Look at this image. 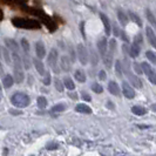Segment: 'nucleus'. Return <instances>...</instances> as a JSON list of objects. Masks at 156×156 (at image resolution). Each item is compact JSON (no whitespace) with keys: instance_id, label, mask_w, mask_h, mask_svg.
Wrapping results in <instances>:
<instances>
[{"instance_id":"79ce46f5","label":"nucleus","mask_w":156,"mask_h":156,"mask_svg":"<svg viewBox=\"0 0 156 156\" xmlns=\"http://www.w3.org/2000/svg\"><path fill=\"white\" fill-rule=\"evenodd\" d=\"M69 54H70V60L74 62L75 61V52H74V49H73V47H69Z\"/></svg>"},{"instance_id":"a19ab883","label":"nucleus","mask_w":156,"mask_h":156,"mask_svg":"<svg viewBox=\"0 0 156 156\" xmlns=\"http://www.w3.org/2000/svg\"><path fill=\"white\" fill-rule=\"evenodd\" d=\"M99 79L102 80V81H105V80L107 79V74H106L105 70H100V72H99Z\"/></svg>"},{"instance_id":"412c9836","label":"nucleus","mask_w":156,"mask_h":156,"mask_svg":"<svg viewBox=\"0 0 156 156\" xmlns=\"http://www.w3.org/2000/svg\"><path fill=\"white\" fill-rule=\"evenodd\" d=\"M75 110L79 112V113H83V114H90V113H92V108H89L87 105H83V103L78 105Z\"/></svg>"},{"instance_id":"603ef678","label":"nucleus","mask_w":156,"mask_h":156,"mask_svg":"<svg viewBox=\"0 0 156 156\" xmlns=\"http://www.w3.org/2000/svg\"><path fill=\"white\" fill-rule=\"evenodd\" d=\"M0 89H1V88H0Z\"/></svg>"},{"instance_id":"2f4dec72","label":"nucleus","mask_w":156,"mask_h":156,"mask_svg":"<svg viewBox=\"0 0 156 156\" xmlns=\"http://www.w3.org/2000/svg\"><path fill=\"white\" fill-rule=\"evenodd\" d=\"M37 102H38V107L39 108H45L47 106V100L46 98H44V96H39Z\"/></svg>"},{"instance_id":"9b49d317","label":"nucleus","mask_w":156,"mask_h":156,"mask_svg":"<svg viewBox=\"0 0 156 156\" xmlns=\"http://www.w3.org/2000/svg\"><path fill=\"white\" fill-rule=\"evenodd\" d=\"M146 34H147L149 44L154 47V48H156V34L155 32H154V30L151 27H147L146 28Z\"/></svg>"},{"instance_id":"39448f33","label":"nucleus","mask_w":156,"mask_h":156,"mask_svg":"<svg viewBox=\"0 0 156 156\" xmlns=\"http://www.w3.org/2000/svg\"><path fill=\"white\" fill-rule=\"evenodd\" d=\"M76 55H78L79 61L81 62V65H87L89 61V55H88V51L87 48L82 44H79L76 47Z\"/></svg>"},{"instance_id":"6ab92c4d","label":"nucleus","mask_w":156,"mask_h":156,"mask_svg":"<svg viewBox=\"0 0 156 156\" xmlns=\"http://www.w3.org/2000/svg\"><path fill=\"white\" fill-rule=\"evenodd\" d=\"M117 19H119V21H120V23L125 27V26H127V23H128V21H129V18H128V16L127 14H125L121 9H119L117 11Z\"/></svg>"},{"instance_id":"58836bf2","label":"nucleus","mask_w":156,"mask_h":156,"mask_svg":"<svg viewBox=\"0 0 156 156\" xmlns=\"http://www.w3.org/2000/svg\"><path fill=\"white\" fill-rule=\"evenodd\" d=\"M51 80H52V78H51V74H49V73H46V76L44 78L42 82H44V85L48 86V85H51Z\"/></svg>"},{"instance_id":"a18cd8bd","label":"nucleus","mask_w":156,"mask_h":156,"mask_svg":"<svg viewBox=\"0 0 156 156\" xmlns=\"http://www.w3.org/2000/svg\"><path fill=\"white\" fill-rule=\"evenodd\" d=\"M68 95H69V98H72L73 100H76V99H78V94L75 93V92H72V90H70Z\"/></svg>"},{"instance_id":"cd10ccee","label":"nucleus","mask_w":156,"mask_h":156,"mask_svg":"<svg viewBox=\"0 0 156 156\" xmlns=\"http://www.w3.org/2000/svg\"><path fill=\"white\" fill-rule=\"evenodd\" d=\"M146 56L148 58V60L150 61V62L156 65V53L155 52H153V51H147V52H146Z\"/></svg>"},{"instance_id":"5701e85b","label":"nucleus","mask_w":156,"mask_h":156,"mask_svg":"<svg viewBox=\"0 0 156 156\" xmlns=\"http://www.w3.org/2000/svg\"><path fill=\"white\" fill-rule=\"evenodd\" d=\"M63 85H65V87H66L67 89H69V90H74V89H75V85H74L73 80L70 78L63 79Z\"/></svg>"},{"instance_id":"3c124183","label":"nucleus","mask_w":156,"mask_h":156,"mask_svg":"<svg viewBox=\"0 0 156 156\" xmlns=\"http://www.w3.org/2000/svg\"><path fill=\"white\" fill-rule=\"evenodd\" d=\"M0 99H1V98H0Z\"/></svg>"},{"instance_id":"09e8293b","label":"nucleus","mask_w":156,"mask_h":156,"mask_svg":"<svg viewBox=\"0 0 156 156\" xmlns=\"http://www.w3.org/2000/svg\"><path fill=\"white\" fill-rule=\"evenodd\" d=\"M151 109L154 110V112H156V103H154V105L151 106Z\"/></svg>"},{"instance_id":"ddd939ff","label":"nucleus","mask_w":156,"mask_h":156,"mask_svg":"<svg viewBox=\"0 0 156 156\" xmlns=\"http://www.w3.org/2000/svg\"><path fill=\"white\" fill-rule=\"evenodd\" d=\"M70 66H72V60L68 56H61L60 59V67L63 72H69Z\"/></svg>"},{"instance_id":"c03bdc74","label":"nucleus","mask_w":156,"mask_h":156,"mask_svg":"<svg viewBox=\"0 0 156 156\" xmlns=\"http://www.w3.org/2000/svg\"><path fill=\"white\" fill-rule=\"evenodd\" d=\"M120 37H121V38H122V40H123V41H126V42H128V41H129V39L127 38V35L125 34V32H123V31H121V33H120Z\"/></svg>"},{"instance_id":"bb28decb","label":"nucleus","mask_w":156,"mask_h":156,"mask_svg":"<svg viewBox=\"0 0 156 156\" xmlns=\"http://www.w3.org/2000/svg\"><path fill=\"white\" fill-rule=\"evenodd\" d=\"M146 16H147V19H148L149 23H151L154 27H156V18H155V16L151 13V11L147 9V11H146Z\"/></svg>"},{"instance_id":"dca6fc26","label":"nucleus","mask_w":156,"mask_h":156,"mask_svg":"<svg viewBox=\"0 0 156 156\" xmlns=\"http://www.w3.org/2000/svg\"><path fill=\"white\" fill-rule=\"evenodd\" d=\"M5 44H6V47L8 49H11L12 52H19V47H18V44H16V40L5 39Z\"/></svg>"},{"instance_id":"9d476101","label":"nucleus","mask_w":156,"mask_h":156,"mask_svg":"<svg viewBox=\"0 0 156 156\" xmlns=\"http://www.w3.org/2000/svg\"><path fill=\"white\" fill-rule=\"evenodd\" d=\"M35 53H37V56L39 59L45 58V55H46V48H45V45H44L42 41H37V44H35Z\"/></svg>"},{"instance_id":"a878e982","label":"nucleus","mask_w":156,"mask_h":156,"mask_svg":"<svg viewBox=\"0 0 156 156\" xmlns=\"http://www.w3.org/2000/svg\"><path fill=\"white\" fill-rule=\"evenodd\" d=\"M102 59H103V62L106 65V67L110 68V67H112V61H113V54H112V53L106 54L105 56H102Z\"/></svg>"},{"instance_id":"f257e3e1","label":"nucleus","mask_w":156,"mask_h":156,"mask_svg":"<svg viewBox=\"0 0 156 156\" xmlns=\"http://www.w3.org/2000/svg\"><path fill=\"white\" fill-rule=\"evenodd\" d=\"M12 59H13V65H14V81L18 83H21L25 79V73L23 69V60L18 52H12Z\"/></svg>"},{"instance_id":"f8f14e48","label":"nucleus","mask_w":156,"mask_h":156,"mask_svg":"<svg viewBox=\"0 0 156 156\" xmlns=\"http://www.w3.org/2000/svg\"><path fill=\"white\" fill-rule=\"evenodd\" d=\"M122 92H123V95H125L127 99H133L134 96H135L134 89L129 86L127 82H123V83H122Z\"/></svg>"},{"instance_id":"c756f323","label":"nucleus","mask_w":156,"mask_h":156,"mask_svg":"<svg viewBox=\"0 0 156 156\" xmlns=\"http://www.w3.org/2000/svg\"><path fill=\"white\" fill-rule=\"evenodd\" d=\"M115 72H116V75L117 76H122V63L120 62V60H117L116 62H115Z\"/></svg>"},{"instance_id":"b1692460","label":"nucleus","mask_w":156,"mask_h":156,"mask_svg":"<svg viewBox=\"0 0 156 156\" xmlns=\"http://www.w3.org/2000/svg\"><path fill=\"white\" fill-rule=\"evenodd\" d=\"M1 52H2V56H4V59H5V61L7 65L12 62V58H11V54H9V51H8L7 47H5V48H2L1 49Z\"/></svg>"},{"instance_id":"2eb2a0df","label":"nucleus","mask_w":156,"mask_h":156,"mask_svg":"<svg viewBox=\"0 0 156 156\" xmlns=\"http://www.w3.org/2000/svg\"><path fill=\"white\" fill-rule=\"evenodd\" d=\"M108 90H109L110 94H113L115 96L120 95V87H119V85L115 81H110L109 83H108Z\"/></svg>"},{"instance_id":"f3484780","label":"nucleus","mask_w":156,"mask_h":156,"mask_svg":"<svg viewBox=\"0 0 156 156\" xmlns=\"http://www.w3.org/2000/svg\"><path fill=\"white\" fill-rule=\"evenodd\" d=\"M33 63H34L35 69L38 70V73L40 75H44L45 74V66H44L42 61L40 59H33Z\"/></svg>"},{"instance_id":"7ed1b4c3","label":"nucleus","mask_w":156,"mask_h":156,"mask_svg":"<svg viewBox=\"0 0 156 156\" xmlns=\"http://www.w3.org/2000/svg\"><path fill=\"white\" fill-rule=\"evenodd\" d=\"M58 58H59V53L55 48H52L49 54H48V58H47V62L49 65V67L54 70L55 73H60V69L58 67Z\"/></svg>"},{"instance_id":"ea45409f","label":"nucleus","mask_w":156,"mask_h":156,"mask_svg":"<svg viewBox=\"0 0 156 156\" xmlns=\"http://www.w3.org/2000/svg\"><path fill=\"white\" fill-rule=\"evenodd\" d=\"M142 41H143V39H142V34H141V33H139V34L135 37L134 42H135V44H137V45H141V44H142Z\"/></svg>"},{"instance_id":"f704fd0d","label":"nucleus","mask_w":156,"mask_h":156,"mask_svg":"<svg viewBox=\"0 0 156 156\" xmlns=\"http://www.w3.org/2000/svg\"><path fill=\"white\" fill-rule=\"evenodd\" d=\"M54 86L59 92H63V82L59 79H54Z\"/></svg>"},{"instance_id":"a211bd4d","label":"nucleus","mask_w":156,"mask_h":156,"mask_svg":"<svg viewBox=\"0 0 156 156\" xmlns=\"http://www.w3.org/2000/svg\"><path fill=\"white\" fill-rule=\"evenodd\" d=\"M128 18H129V20H132L133 23H135L139 27H142V20H141V18L136 13H134V12H132V11H129L128 12Z\"/></svg>"},{"instance_id":"37998d69","label":"nucleus","mask_w":156,"mask_h":156,"mask_svg":"<svg viewBox=\"0 0 156 156\" xmlns=\"http://www.w3.org/2000/svg\"><path fill=\"white\" fill-rule=\"evenodd\" d=\"M112 32L114 33V35H115V37H120V33H121V31H119V28H117L116 25H114V27H113Z\"/></svg>"},{"instance_id":"72a5a7b5","label":"nucleus","mask_w":156,"mask_h":156,"mask_svg":"<svg viewBox=\"0 0 156 156\" xmlns=\"http://www.w3.org/2000/svg\"><path fill=\"white\" fill-rule=\"evenodd\" d=\"M92 90H93L94 93H96V94H100V93H102L103 92V88H102V86L101 85H99V83H93L92 85Z\"/></svg>"},{"instance_id":"de8ad7c7","label":"nucleus","mask_w":156,"mask_h":156,"mask_svg":"<svg viewBox=\"0 0 156 156\" xmlns=\"http://www.w3.org/2000/svg\"><path fill=\"white\" fill-rule=\"evenodd\" d=\"M9 113L11 114H13V115H19V114H21V112H19V110H9Z\"/></svg>"},{"instance_id":"1a4fd4ad","label":"nucleus","mask_w":156,"mask_h":156,"mask_svg":"<svg viewBox=\"0 0 156 156\" xmlns=\"http://www.w3.org/2000/svg\"><path fill=\"white\" fill-rule=\"evenodd\" d=\"M99 16H100V19H101L103 26H105V32H106V35H110V33H112V26H110L109 18L106 16L105 13H100Z\"/></svg>"},{"instance_id":"4468645a","label":"nucleus","mask_w":156,"mask_h":156,"mask_svg":"<svg viewBox=\"0 0 156 156\" xmlns=\"http://www.w3.org/2000/svg\"><path fill=\"white\" fill-rule=\"evenodd\" d=\"M140 52H141L140 45L133 42V44L130 45V47H129V53H128V54L130 55L132 58H137V56L140 55Z\"/></svg>"},{"instance_id":"c85d7f7f","label":"nucleus","mask_w":156,"mask_h":156,"mask_svg":"<svg viewBox=\"0 0 156 156\" xmlns=\"http://www.w3.org/2000/svg\"><path fill=\"white\" fill-rule=\"evenodd\" d=\"M90 61H92V65L93 66H96L99 63V55L96 54V52L92 49L90 51Z\"/></svg>"},{"instance_id":"0eeeda50","label":"nucleus","mask_w":156,"mask_h":156,"mask_svg":"<svg viewBox=\"0 0 156 156\" xmlns=\"http://www.w3.org/2000/svg\"><path fill=\"white\" fill-rule=\"evenodd\" d=\"M141 67H142L143 73H144V74L148 76L149 81H150L151 83L156 85V73L153 70L151 66H150L148 62H142V63H141Z\"/></svg>"},{"instance_id":"aec40b11","label":"nucleus","mask_w":156,"mask_h":156,"mask_svg":"<svg viewBox=\"0 0 156 156\" xmlns=\"http://www.w3.org/2000/svg\"><path fill=\"white\" fill-rule=\"evenodd\" d=\"M13 83H14V78L12 76V75H5L4 79H2V85L5 88H11V87L13 86Z\"/></svg>"},{"instance_id":"20e7f679","label":"nucleus","mask_w":156,"mask_h":156,"mask_svg":"<svg viewBox=\"0 0 156 156\" xmlns=\"http://www.w3.org/2000/svg\"><path fill=\"white\" fill-rule=\"evenodd\" d=\"M122 69H123V72L126 73V75H127L128 79H129L130 83H132L134 87H136V88H142V82H141V80L139 79V76L134 75L133 73L130 72L129 67H128V65H127V60H125V67H122Z\"/></svg>"},{"instance_id":"6e6552de","label":"nucleus","mask_w":156,"mask_h":156,"mask_svg":"<svg viewBox=\"0 0 156 156\" xmlns=\"http://www.w3.org/2000/svg\"><path fill=\"white\" fill-rule=\"evenodd\" d=\"M98 49H99V53L101 56H105L107 54V49H108V41H107V38H100L98 40Z\"/></svg>"},{"instance_id":"4c0bfd02","label":"nucleus","mask_w":156,"mask_h":156,"mask_svg":"<svg viewBox=\"0 0 156 156\" xmlns=\"http://www.w3.org/2000/svg\"><path fill=\"white\" fill-rule=\"evenodd\" d=\"M134 69H135V73L136 74H139V75H141L142 73H143V70H142V67H141V65H139L137 62H134Z\"/></svg>"},{"instance_id":"f03ea898","label":"nucleus","mask_w":156,"mask_h":156,"mask_svg":"<svg viewBox=\"0 0 156 156\" xmlns=\"http://www.w3.org/2000/svg\"><path fill=\"white\" fill-rule=\"evenodd\" d=\"M11 102L16 108H25L30 105L31 100H30V96L25 93H14L11 98Z\"/></svg>"},{"instance_id":"7c9ffc66","label":"nucleus","mask_w":156,"mask_h":156,"mask_svg":"<svg viewBox=\"0 0 156 156\" xmlns=\"http://www.w3.org/2000/svg\"><path fill=\"white\" fill-rule=\"evenodd\" d=\"M21 47H23L25 54H27V53L30 52V42L25 39V38H23V39H21Z\"/></svg>"},{"instance_id":"473e14b6","label":"nucleus","mask_w":156,"mask_h":156,"mask_svg":"<svg viewBox=\"0 0 156 156\" xmlns=\"http://www.w3.org/2000/svg\"><path fill=\"white\" fill-rule=\"evenodd\" d=\"M116 47H117V42L115 39H110L109 41V48H110V53L114 54L116 52Z\"/></svg>"},{"instance_id":"c9c22d12","label":"nucleus","mask_w":156,"mask_h":156,"mask_svg":"<svg viewBox=\"0 0 156 156\" xmlns=\"http://www.w3.org/2000/svg\"><path fill=\"white\" fill-rule=\"evenodd\" d=\"M66 109V106L63 103H58L53 107V112H63Z\"/></svg>"},{"instance_id":"423d86ee","label":"nucleus","mask_w":156,"mask_h":156,"mask_svg":"<svg viewBox=\"0 0 156 156\" xmlns=\"http://www.w3.org/2000/svg\"><path fill=\"white\" fill-rule=\"evenodd\" d=\"M12 23L16 27H21V28H34V27H39V25L35 23V21L26 20V19H19V18H14L12 20Z\"/></svg>"},{"instance_id":"e433bc0d","label":"nucleus","mask_w":156,"mask_h":156,"mask_svg":"<svg viewBox=\"0 0 156 156\" xmlns=\"http://www.w3.org/2000/svg\"><path fill=\"white\" fill-rule=\"evenodd\" d=\"M23 65H25V68H26V69H30V68H31V62H30V58H28L27 55H25V56H23Z\"/></svg>"},{"instance_id":"393cba45","label":"nucleus","mask_w":156,"mask_h":156,"mask_svg":"<svg viewBox=\"0 0 156 156\" xmlns=\"http://www.w3.org/2000/svg\"><path fill=\"white\" fill-rule=\"evenodd\" d=\"M132 112H133L135 115H139V116L144 115L147 113V110L144 109L143 107H140V106H134L133 108H132Z\"/></svg>"},{"instance_id":"4be33fe9","label":"nucleus","mask_w":156,"mask_h":156,"mask_svg":"<svg viewBox=\"0 0 156 156\" xmlns=\"http://www.w3.org/2000/svg\"><path fill=\"white\" fill-rule=\"evenodd\" d=\"M74 78H75V80L79 81V82H82V83L86 82V74H85L81 69L75 70V73H74Z\"/></svg>"},{"instance_id":"8fccbe9b","label":"nucleus","mask_w":156,"mask_h":156,"mask_svg":"<svg viewBox=\"0 0 156 156\" xmlns=\"http://www.w3.org/2000/svg\"><path fill=\"white\" fill-rule=\"evenodd\" d=\"M4 73V69H2V66H1V63H0V74H2Z\"/></svg>"},{"instance_id":"49530a36","label":"nucleus","mask_w":156,"mask_h":156,"mask_svg":"<svg viewBox=\"0 0 156 156\" xmlns=\"http://www.w3.org/2000/svg\"><path fill=\"white\" fill-rule=\"evenodd\" d=\"M82 99H83L85 101H90V100H92V98L87 93H82Z\"/></svg>"}]
</instances>
